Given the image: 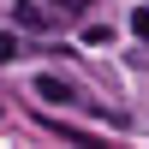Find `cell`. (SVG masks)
<instances>
[{
	"label": "cell",
	"mask_w": 149,
	"mask_h": 149,
	"mask_svg": "<svg viewBox=\"0 0 149 149\" xmlns=\"http://www.w3.org/2000/svg\"><path fill=\"white\" fill-rule=\"evenodd\" d=\"M12 18H18V30H48V24H54V6H36V0H18V6H12Z\"/></svg>",
	"instance_id": "obj_2"
},
{
	"label": "cell",
	"mask_w": 149,
	"mask_h": 149,
	"mask_svg": "<svg viewBox=\"0 0 149 149\" xmlns=\"http://www.w3.org/2000/svg\"><path fill=\"white\" fill-rule=\"evenodd\" d=\"M18 54H24V42H18V36H6V30H0V66H12Z\"/></svg>",
	"instance_id": "obj_3"
},
{
	"label": "cell",
	"mask_w": 149,
	"mask_h": 149,
	"mask_svg": "<svg viewBox=\"0 0 149 149\" xmlns=\"http://www.w3.org/2000/svg\"><path fill=\"white\" fill-rule=\"evenodd\" d=\"M36 95H42V102H54V107H72V102H78V90H72L66 78H54V72H42V78H36Z\"/></svg>",
	"instance_id": "obj_1"
},
{
	"label": "cell",
	"mask_w": 149,
	"mask_h": 149,
	"mask_svg": "<svg viewBox=\"0 0 149 149\" xmlns=\"http://www.w3.org/2000/svg\"><path fill=\"white\" fill-rule=\"evenodd\" d=\"M131 30H137L143 42H149V6H143V12H131Z\"/></svg>",
	"instance_id": "obj_5"
},
{
	"label": "cell",
	"mask_w": 149,
	"mask_h": 149,
	"mask_svg": "<svg viewBox=\"0 0 149 149\" xmlns=\"http://www.w3.org/2000/svg\"><path fill=\"white\" fill-rule=\"evenodd\" d=\"M48 6H54L60 18H78V12H90V0H48Z\"/></svg>",
	"instance_id": "obj_4"
}]
</instances>
